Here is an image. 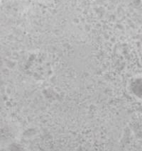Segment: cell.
I'll list each match as a JSON object with an SVG mask.
<instances>
[{
    "instance_id": "6da1fadb",
    "label": "cell",
    "mask_w": 142,
    "mask_h": 151,
    "mask_svg": "<svg viewBox=\"0 0 142 151\" xmlns=\"http://www.w3.org/2000/svg\"><path fill=\"white\" fill-rule=\"evenodd\" d=\"M43 1L44 0H1V4L4 2L6 4L17 5L19 7L25 9L36 3H40Z\"/></svg>"
}]
</instances>
